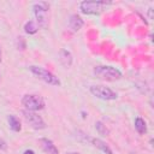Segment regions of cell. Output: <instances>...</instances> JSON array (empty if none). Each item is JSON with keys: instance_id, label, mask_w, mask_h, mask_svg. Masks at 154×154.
I'll use <instances>...</instances> for the list:
<instances>
[{"instance_id": "obj_1", "label": "cell", "mask_w": 154, "mask_h": 154, "mask_svg": "<svg viewBox=\"0 0 154 154\" xmlns=\"http://www.w3.org/2000/svg\"><path fill=\"white\" fill-rule=\"evenodd\" d=\"M94 75L103 81H108V82H114L122 78V72L113 67V66H106V65H99L94 67Z\"/></svg>"}, {"instance_id": "obj_2", "label": "cell", "mask_w": 154, "mask_h": 154, "mask_svg": "<svg viewBox=\"0 0 154 154\" xmlns=\"http://www.w3.org/2000/svg\"><path fill=\"white\" fill-rule=\"evenodd\" d=\"M48 8H49V5L47 2L40 1L34 4L32 10H34L36 24L38 25V28L46 29L48 26Z\"/></svg>"}, {"instance_id": "obj_3", "label": "cell", "mask_w": 154, "mask_h": 154, "mask_svg": "<svg viewBox=\"0 0 154 154\" xmlns=\"http://www.w3.org/2000/svg\"><path fill=\"white\" fill-rule=\"evenodd\" d=\"M108 5H112L111 1H82L79 4V10L84 14H100L106 10Z\"/></svg>"}, {"instance_id": "obj_4", "label": "cell", "mask_w": 154, "mask_h": 154, "mask_svg": "<svg viewBox=\"0 0 154 154\" xmlns=\"http://www.w3.org/2000/svg\"><path fill=\"white\" fill-rule=\"evenodd\" d=\"M29 70L41 81H43L45 83L47 84H51V85H60V81L59 78L53 75L52 72H49L48 70L41 67V66H35V65H31L29 67Z\"/></svg>"}, {"instance_id": "obj_5", "label": "cell", "mask_w": 154, "mask_h": 154, "mask_svg": "<svg viewBox=\"0 0 154 154\" xmlns=\"http://www.w3.org/2000/svg\"><path fill=\"white\" fill-rule=\"evenodd\" d=\"M22 105L24 106L25 109L36 112V111H41L45 107V100L36 94H26L22 97Z\"/></svg>"}, {"instance_id": "obj_6", "label": "cell", "mask_w": 154, "mask_h": 154, "mask_svg": "<svg viewBox=\"0 0 154 154\" xmlns=\"http://www.w3.org/2000/svg\"><path fill=\"white\" fill-rule=\"evenodd\" d=\"M89 90L95 97L101 99V100L108 101V100H116L118 97L116 91H113L112 89H109L108 87H105V85H91Z\"/></svg>"}, {"instance_id": "obj_7", "label": "cell", "mask_w": 154, "mask_h": 154, "mask_svg": "<svg viewBox=\"0 0 154 154\" xmlns=\"http://www.w3.org/2000/svg\"><path fill=\"white\" fill-rule=\"evenodd\" d=\"M22 114L25 119V122L35 130H42L46 128V123L45 120L41 118V116H38L37 113L35 112H31V111H28V109H23L22 111Z\"/></svg>"}, {"instance_id": "obj_8", "label": "cell", "mask_w": 154, "mask_h": 154, "mask_svg": "<svg viewBox=\"0 0 154 154\" xmlns=\"http://www.w3.org/2000/svg\"><path fill=\"white\" fill-rule=\"evenodd\" d=\"M40 143H41L42 149H43L47 154H59L58 148L55 147V144H54L51 140H48V138H41V140H40Z\"/></svg>"}, {"instance_id": "obj_9", "label": "cell", "mask_w": 154, "mask_h": 154, "mask_svg": "<svg viewBox=\"0 0 154 154\" xmlns=\"http://www.w3.org/2000/svg\"><path fill=\"white\" fill-rule=\"evenodd\" d=\"M83 24H84V22H83V19L79 17V16H77V14H71L70 16V19H69V28L72 30V31H78L82 26H83Z\"/></svg>"}, {"instance_id": "obj_10", "label": "cell", "mask_w": 154, "mask_h": 154, "mask_svg": "<svg viewBox=\"0 0 154 154\" xmlns=\"http://www.w3.org/2000/svg\"><path fill=\"white\" fill-rule=\"evenodd\" d=\"M59 60L65 67H70L71 64H72V55H71V53L69 51L61 49L60 53H59Z\"/></svg>"}, {"instance_id": "obj_11", "label": "cell", "mask_w": 154, "mask_h": 154, "mask_svg": "<svg viewBox=\"0 0 154 154\" xmlns=\"http://www.w3.org/2000/svg\"><path fill=\"white\" fill-rule=\"evenodd\" d=\"M7 122H8L10 129H11L12 131H16V132L20 131L22 125H20V120L18 119V117H16V116H13V114H10V116L7 117Z\"/></svg>"}, {"instance_id": "obj_12", "label": "cell", "mask_w": 154, "mask_h": 154, "mask_svg": "<svg viewBox=\"0 0 154 154\" xmlns=\"http://www.w3.org/2000/svg\"><path fill=\"white\" fill-rule=\"evenodd\" d=\"M91 143L94 144V147H96L97 149H100L101 152H103L105 154H113L112 149L100 138H91Z\"/></svg>"}, {"instance_id": "obj_13", "label": "cell", "mask_w": 154, "mask_h": 154, "mask_svg": "<svg viewBox=\"0 0 154 154\" xmlns=\"http://www.w3.org/2000/svg\"><path fill=\"white\" fill-rule=\"evenodd\" d=\"M135 129H136V131H137L138 134H141V135L146 134V132H147V124H146L144 119H142L141 117H137V118L135 119Z\"/></svg>"}, {"instance_id": "obj_14", "label": "cell", "mask_w": 154, "mask_h": 154, "mask_svg": "<svg viewBox=\"0 0 154 154\" xmlns=\"http://www.w3.org/2000/svg\"><path fill=\"white\" fill-rule=\"evenodd\" d=\"M37 30H38V25H37L36 22H34V20H29V22H26L25 25H24V31H25L26 34H29V35H32V34L37 32Z\"/></svg>"}, {"instance_id": "obj_15", "label": "cell", "mask_w": 154, "mask_h": 154, "mask_svg": "<svg viewBox=\"0 0 154 154\" xmlns=\"http://www.w3.org/2000/svg\"><path fill=\"white\" fill-rule=\"evenodd\" d=\"M95 128H96V131L99 132V135H102V136H107L109 134V130L106 128V125L101 122H96L95 123Z\"/></svg>"}, {"instance_id": "obj_16", "label": "cell", "mask_w": 154, "mask_h": 154, "mask_svg": "<svg viewBox=\"0 0 154 154\" xmlns=\"http://www.w3.org/2000/svg\"><path fill=\"white\" fill-rule=\"evenodd\" d=\"M0 149L1 150H4V149H6V142L0 137Z\"/></svg>"}, {"instance_id": "obj_17", "label": "cell", "mask_w": 154, "mask_h": 154, "mask_svg": "<svg viewBox=\"0 0 154 154\" xmlns=\"http://www.w3.org/2000/svg\"><path fill=\"white\" fill-rule=\"evenodd\" d=\"M23 154H35V152L34 150H31V149H26V150H24V153Z\"/></svg>"}, {"instance_id": "obj_18", "label": "cell", "mask_w": 154, "mask_h": 154, "mask_svg": "<svg viewBox=\"0 0 154 154\" xmlns=\"http://www.w3.org/2000/svg\"><path fill=\"white\" fill-rule=\"evenodd\" d=\"M65 154H81V153H78V152H67Z\"/></svg>"}, {"instance_id": "obj_19", "label": "cell", "mask_w": 154, "mask_h": 154, "mask_svg": "<svg viewBox=\"0 0 154 154\" xmlns=\"http://www.w3.org/2000/svg\"><path fill=\"white\" fill-rule=\"evenodd\" d=\"M0 60H1V47H0Z\"/></svg>"}]
</instances>
